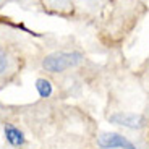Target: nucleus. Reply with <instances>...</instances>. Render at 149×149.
Instances as JSON below:
<instances>
[{"mask_svg": "<svg viewBox=\"0 0 149 149\" xmlns=\"http://www.w3.org/2000/svg\"><path fill=\"white\" fill-rule=\"evenodd\" d=\"M8 68V57H7V52L3 49L0 47V74H3Z\"/></svg>", "mask_w": 149, "mask_h": 149, "instance_id": "nucleus-6", "label": "nucleus"}, {"mask_svg": "<svg viewBox=\"0 0 149 149\" xmlns=\"http://www.w3.org/2000/svg\"><path fill=\"white\" fill-rule=\"evenodd\" d=\"M3 133H5V138L7 141L10 143L11 146H15V148H19L26 143V138H24V133H23L19 128H16L15 125H11V123H7L3 127Z\"/></svg>", "mask_w": 149, "mask_h": 149, "instance_id": "nucleus-4", "label": "nucleus"}, {"mask_svg": "<svg viewBox=\"0 0 149 149\" xmlns=\"http://www.w3.org/2000/svg\"><path fill=\"white\" fill-rule=\"evenodd\" d=\"M109 122L113 125H120V127L130 128V130H139L144 128L148 120L141 113H131V112H115L109 117Z\"/></svg>", "mask_w": 149, "mask_h": 149, "instance_id": "nucleus-2", "label": "nucleus"}, {"mask_svg": "<svg viewBox=\"0 0 149 149\" xmlns=\"http://www.w3.org/2000/svg\"><path fill=\"white\" fill-rule=\"evenodd\" d=\"M36 91L37 94L41 97H50V94H52V84H50V81L45 78H37L36 79Z\"/></svg>", "mask_w": 149, "mask_h": 149, "instance_id": "nucleus-5", "label": "nucleus"}, {"mask_svg": "<svg viewBox=\"0 0 149 149\" xmlns=\"http://www.w3.org/2000/svg\"><path fill=\"white\" fill-rule=\"evenodd\" d=\"M83 60L79 52H55L42 60V68L49 73H62L71 67H76Z\"/></svg>", "mask_w": 149, "mask_h": 149, "instance_id": "nucleus-1", "label": "nucleus"}, {"mask_svg": "<svg viewBox=\"0 0 149 149\" xmlns=\"http://www.w3.org/2000/svg\"><path fill=\"white\" fill-rule=\"evenodd\" d=\"M97 144L102 149H136V146L118 133H102L97 138Z\"/></svg>", "mask_w": 149, "mask_h": 149, "instance_id": "nucleus-3", "label": "nucleus"}]
</instances>
